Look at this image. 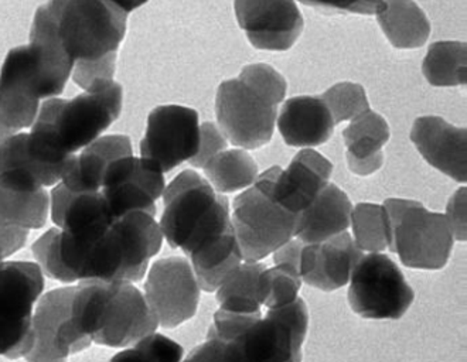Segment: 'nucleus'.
Returning a JSON list of instances; mask_svg holds the SVG:
<instances>
[{"label":"nucleus","instance_id":"f257e3e1","mask_svg":"<svg viewBox=\"0 0 467 362\" xmlns=\"http://www.w3.org/2000/svg\"><path fill=\"white\" fill-rule=\"evenodd\" d=\"M122 87L102 81L73 99L48 98L27 133V150L54 184L77 151L86 149L119 118Z\"/></svg>","mask_w":467,"mask_h":362},{"label":"nucleus","instance_id":"f03ea898","mask_svg":"<svg viewBox=\"0 0 467 362\" xmlns=\"http://www.w3.org/2000/svg\"><path fill=\"white\" fill-rule=\"evenodd\" d=\"M71 320L77 330L101 346H132L159 327L145 295L130 282L82 281L74 290Z\"/></svg>","mask_w":467,"mask_h":362},{"label":"nucleus","instance_id":"7ed1b4c3","mask_svg":"<svg viewBox=\"0 0 467 362\" xmlns=\"http://www.w3.org/2000/svg\"><path fill=\"white\" fill-rule=\"evenodd\" d=\"M164 212L161 227L163 240L189 255L197 245L230 228V202L215 191L209 180L197 171H182L164 187Z\"/></svg>","mask_w":467,"mask_h":362},{"label":"nucleus","instance_id":"20e7f679","mask_svg":"<svg viewBox=\"0 0 467 362\" xmlns=\"http://www.w3.org/2000/svg\"><path fill=\"white\" fill-rule=\"evenodd\" d=\"M161 243L163 233L153 215L142 212L123 215L92 246L78 282H140L150 259L161 251Z\"/></svg>","mask_w":467,"mask_h":362},{"label":"nucleus","instance_id":"39448f33","mask_svg":"<svg viewBox=\"0 0 467 362\" xmlns=\"http://www.w3.org/2000/svg\"><path fill=\"white\" fill-rule=\"evenodd\" d=\"M46 7L61 46L74 61L117 53L127 33V13L105 0H50Z\"/></svg>","mask_w":467,"mask_h":362},{"label":"nucleus","instance_id":"423d86ee","mask_svg":"<svg viewBox=\"0 0 467 362\" xmlns=\"http://www.w3.org/2000/svg\"><path fill=\"white\" fill-rule=\"evenodd\" d=\"M389 220V251L407 268L441 271L451 259L455 238L445 214L431 212L414 200L384 202Z\"/></svg>","mask_w":467,"mask_h":362},{"label":"nucleus","instance_id":"0eeeda50","mask_svg":"<svg viewBox=\"0 0 467 362\" xmlns=\"http://www.w3.org/2000/svg\"><path fill=\"white\" fill-rule=\"evenodd\" d=\"M231 222L244 261L259 262L294 238L297 215L275 202L263 173L234 200Z\"/></svg>","mask_w":467,"mask_h":362},{"label":"nucleus","instance_id":"6e6552de","mask_svg":"<svg viewBox=\"0 0 467 362\" xmlns=\"http://www.w3.org/2000/svg\"><path fill=\"white\" fill-rule=\"evenodd\" d=\"M309 328L304 299L269 309L237 338L227 343V362H302V346Z\"/></svg>","mask_w":467,"mask_h":362},{"label":"nucleus","instance_id":"1a4fd4ad","mask_svg":"<svg viewBox=\"0 0 467 362\" xmlns=\"http://www.w3.org/2000/svg\"><path fill=\"white\" fill-rule=\"evenodd\" d=\"M45 290L36 262H0V356L16 359L29 353L33 307Z\"/></svg>","mask_w":467,"mask_h":362},{"label":"nucleus","instance_id":"9d476101","mask_svg":"<svg viewBox=\"0 0 467 362\" xmlns=\"http://www.w3.org/2000/svg\"><path fill=\"white\" fill-rule=\"evenodd\" d=\"M348 282L350 307L367 320H400L414 303V289L397 264L381 253H363Z\"/></svg>","mask_w":467,"mask_h":362},{"label":"nucleus","instance_id":"9b49d317","mask_svg":"<svg viewBox=\"0 0 467 362\" xmlns=\"http://www.w3.org/2000/svg\"><path fill=\"white\" fill-rule=\"evenodd\" d=\"M215 115L228 142L255 150L271 142L278 105L263 98L240 78L227 79L218 87Z\"/></svg>","mask_w":467,"mask_h":362},{"label":"nucleus","instance_id":"f8f14e48","mask_svg":"<svg viewBox=\"0 0 467 362\" xmlns=\"http://www.w3.org/2000/svg\"><path fill=\"white\" fill-rule=\"evenodd\" d=\"M76 286L54 289L41 297L33 313L32 348L27 362H67L71 354L91 346L71 320V303Z\"/></svg>","mask_w":467,"mask_h":362},{"label":"nucleus","instance_id":"ddd939ff","mask_svg":"<svg viewBox=\"0 0 467 362\" xmlns=\"http://www.w3.org/2000/svg\"><path fill=\"white\" fill-rule=\"evenodd\" d=\"M200 146L197 110L182 105H161L149 114L140 158L152 161L163 173L196 156Z\"/></svg>","mask_w":467,"mask_h":362},{"label":"nucleus","instance_id":"4468645a","mask_svg":"<svg viewBox=\"0 0 467 362\" xmlns=\"http://www.w3.org/2000/svg\"><path fill=\"white\" fill-rule=\"evenodd\" d=\"M164 187V173L156 164L128 155L108 164L99 191L108 212L118 220L135 212L155 217L156 202L163 194Z\"/></svg>","mask_w":467,"mask_h":362},{"label":"nucleus","instance_id":"2eb2a0df","mask_svg":"<svg viewBox=\"0 0 467 362\" xmlns=\"http://www.w3.org/2000/svg\"><path fill=\"white\" fill-rule=\"evenodd\" d=\"M200 289L192 264L183 256L156 261L145 282V297L159 326L176 328L196 315Z\"/></svg>","mask_w":467,"mask_h":362},{"label":"nucleus","instance_id":"dca6fc26","mask_svg":"<svg viewBox=\"0 0 467 362\" xmlns=\"http://www.w3.org/2000/svg\"><path fill=\"white\" fill-rule=\"evenodd\" d=\"M234 9L246 38L258 50H289L304 32V16L295 0H235Z\"/></svg>","mask_w":467,"mask_h":362},{"label":"nucleus","instance_id":"f3484780","mask_svg":"<svg viewBox=\"0 0 467 362\" xmlns=\"http://www.w3.org/2000/svg\"><path fill=\"white\" fill-rule=\"evenodd\" d=\"M40 99L29 46L13 48L0 69V127L13 133L32 127Z\"/></svg>","mask_w":467,"mask_h":362},{"label":"nucleus","instance_id":"a211bd4d","mask_svg":"<svg viewBox=\"0 0 467 362\" xmlns=\"http://www.w3.org/2000/svg\"><path fill=\"white\" fill-rule=\"evenodd\" d=\"M275 202L292 214L299 215L327 186L333 164L312 148L300 150L287 169L271 167L264 171Z\"/></svg>","mask_w":467,"mask_h":362},{"label":"nucleus","instance_id":"6ab92c4d","mask_svg":"<svg viewBox=\"0 0 467 362\" xmlns=\"http://www.w3.org/2000/svg\"><path fill=\"white\" fill-rule=\"evenodd\" d=\"M50 196L40 180L23 169L0 171V224L40 230L47 222Z\"/></svg>","mask_w":467,"mask_h":362},{"label":"nucleus","instance_id":"aec40b11","mask_svg":"<svg viewBox=\"0 0 467 362\" xmlns=\"http://www.w3.org/2000/svg\"><path fill=\"white\" fill-rule=\"evenodd\" d=\"M410 140L431 166L458 183L467 180V133L441 117H420L410 130Z\"/></svg>","mask_w":467,"mask_h":362},{"label":"nucleus","instance_id":"412c9836","mask_svg":"<svg viewBox=\"0 0 467 362\" xmlns=\"http://www.w3.org/2000/svg\"><path fill=\"white\" fill-rule=\"evenodd\" d=\"M363 253L346 231L323 243H309L302 253L300 277L316 289L335 292L348 284L354 264Z\"/></svg>","mask_w":467,"mask_h":362},{"label":"nucleus","instance_id":"4be33fe9","mask_svg":"<svg viewBox=\"0 0 467 362\" xmlns=\"http://www.w3.org/2000/svg\"><path fill=\"white\" fill-rule=\"evenodd\" d=\"M29 48L40 98H56L66 88L76 61L61 46L46 5L36 12Z\"/></svg>","mask_w":467,"mask_h":362},{"label":"nucleus","instance_id":"5701e85b","mask_svg":"<svg viewBox=\"0 0 467 362\" xmlns=\"http://www.w3.org/2000/svg\"><path fill=\"white\" fill-rule=\"evenodd\" d=\"M276 119L285 143L292 148L323 145L335 133V120L322 97L302 95L287 99Z\"/></svg>","mask_w":467,"mask_h":362},{"label":"nucleus","instance_id":"b1692460","mask_svg":"<svg viewBox=\"0 0 467 362\" xmlns=\"http://www.w3.org/2000/svg\"><path fill=\"white\" fill-rule=\"evenodd\" d=\"M350 199L340 187L328 183L315 200L297 215L295 238L305 245L323 243L350 227Z\"/></svg>","mask_w":467,"mask_h":362},{"label":"nucleus","instance_id":"393cba45","mask_svg":"<svg viewBox=\"0 0 467 362\" xmlns=\"http://www.w3.org/2000/svg\"><path fill=\"white\" fill-rule=\"evenodd\" d=\"M133 155L130 139L125 135L99 138L74 156L60 183L71 192H97L101 190L108 164L122 156Z\"/></svg>","mask_w":467,"mask_h":362},{"label":"nucleus","instance_id":"a878e982","mask_svg":"<svg viewBox=\"0 0 467 362\" xmlns=\"http://www.w3.org/2000/svg\"><path fill=\"white\" fill-rule=\"evenodd\" d=\"M187 256L200 289L207 294H214L225 277L244 262L233 225L217 235L210 236Z\"/></svg>","mask_w":467,"mask_h":362},{"label":"nucleus","instance_id":"bb28decb","mask_svg":"<svg viewBox=\"0 0 467 362\" xmlns=\"http://www.w3.org/2000/svg\"><path fill=\"white\" fill-rule=\"evenodd\" d=\"M377 20L395 48H420L430 38V19L414 0H386V6L377 13Z\"/></svg>","mask_w":467,"mask_h":362},{"label":"nucleus","instance_id":"cd10ccee","mask_svg":"<svg viewBox=\"0 0 467 362\" xmlns=\"http://www.w3.org/2000/svg\"><path fill=\"white\" fill-rule=\"evenodd\" d=\"M205 179L220 194L240 191L255 183L258 164L245 149H225L202 167Z\"/></svg>","mask_w":467,"mask_h":362},{"label":"nucleus","instance_id":"c85d7f7f","mask_svg":"<svg viewBox=\"0 0 467 362\" xmlns=\"http://www.w3.org/2000/svg\"><path fill=\"white\" fill-rule=\"evenodd\" d=\"M265 271L261 262L244 261L234 269L215 290V299L220 307L235 312L259 313V276Z\"/></svg>","mask_w":467,"mask_h":362},{"label":"nucleus","instance_id":"c756f323","mask_svg":"<svg viewBox=\"0 0 467 362\" xmlns=\"http://www.w3.org/2000/svg\"><path fill=\"white\" fill-rule=\"evenodd\" d=\"M466 45L462 41H436L423 60L422 73L433 87L466 84Z\"/></svg>","mask_w":467,"mask_h":362},{"label":"nucleus","instance_id":"7c9ffc66","mask_svg":"<svg viewBox=\"0 0 467 362\" xmlns=\"http://www.w3.org/2000/svg\"><path fill=\"white\" fill-rule=\"evenodd\" d=\"M391 138L389 123L374 110H364L363 114L351 119L343 130V139L348 148L346 156L354 159H371L382 153V148Z\"/></svg>","mask_w":467,"mask_h":362},{"label":"nucleus","instance_id":"2f4dec72","mask_svg":"<svg viewBox=\"0 0 467 362\" xmlns=\"http://www.w3.org/2000/svg\"><path fill=\"white\" fill-rule=\"evenodd\" d=\"M354 243L361 251L382 253L389 245V220L384 205L360 202L351 210Z\"/></svg>","mask_w":467,"mask_h":362},{"label":"nucleus","instance_id":"473e14b6","mask_svg":"<svg viewBox=\"0 0 467 362\" xmlns=\"http://www.w3.org/2000/svg\"><path fill=\"white\" fill-rule=\"evenodd\" d=\"M300 287L302 277L297 272L275 264L274 268H265L259 276V303L266 305L268 309L281 307L296 299Z\"/></svg>","mask_w":467,"mask_h":362},{"label":"nucleus","instance_id":"72a5a7b5","mask_svg":"<svg viewBox=\"0 0 467 362\" xmlns=\"http://www.w3.org/2000/svg\"><path fill=\"white\" fill-rule=\"evenodd\" d=\"M183 346L163 334L150 333L109 362H182Z\"/></svg>","mask_w":467,"mask_h":362},{"label":"nucleus","instance_id":"f704fd0d","mask_svg":"<svg viewBox=\"0 0 467 362\" xmlns=\"http://www.w3.org/2000/svg\"><path fill=\"white\" fill-rule=\"evenodd\" d=\"M336 125L351 120L369 109L366 89L356 82H338L322 95Z\"/></svg>","mask_w":467,"mask_h":362},{"label":"nucleus","instance_id":"c9c22d12","mask_svg":"<svg viewBox=\"0 0 467 362\" xmlns=\"http://www.w3.org/2000/svg\"><path fill=\"white\" fill-rule=\"evenodd\" d=\"M238 78L272 104L279 105L286 97V79L269 64L258 63L244 67Z\"/></svg>","mask_w":467,"mask_h":362},{"label":"nucleus","instance_id":"e433bc0d","mask_svg":"<svg viewBox=\"0 0 467 362\" xmlns=\"http://www.w3.org/2000/svg\"><path fill=\"white\" fill-rule=\"evenodd\" d=\"M263 317L259 313L235 312V310L220 309L215 312L214 323L210 327L207 338H215V340L230 343L234 338H237L246 328L253 326L256 320Z\"/></svg>","mask_w":467,"mask_h":362},{"label":"nucleus","instance_id":"4c0bfd02","mask_svg":"<svg viewBox=\"0 0 467 362\" xmlns=\"http://www.w3.org/2000/svg\"><path fill=\"white\" fill-rule=\"evenodd\" d=\"M117 53L107 54L99 60H78L74 64L73 79L82 89H88L94 84L112 81L115 76Z\"/></svg>","mask_w":467,"mask_h":362},{"label":"nucleus","instance_id":"58836bf2","mask_svg":"<svg viewBox=\"0 0 467 362\" xmlns=\"http://www.w3.org/2000/svg\"><path fill=\"white\" fill-rule=\"evenodd\" d=\"M228 148V140L222 129L213 122L200 125V146L196 156L189 163L197 169H202L215 155Z\"/></svg>","mask_w":467,"mask_h":362},{"label":"nucleus","instance_id":"ea45409f","mask_svg":"<svg viewBox=\"0 0 467 362\" xmlns=\"http://www.w3.org/2000/svg\"><path fill=\"white\" fill-rule=\"evenodd\" d=\"M309 6L319 7L326 12L377 15L386 6V0H299Z\"/></svg>","mask_w":467,"mask_h":362},{"label":"nucleus","instance_id":"a19ab883","mask_svg":"<svg viewBox=\"0 0 467 362\" xmlns=\"http://www.w3.org/2000/svg\"><path fill=\"white\" fill-rule=\"evenodd\" d=\"M467 196L466 187H462L449 200L446 207V220L455 241L464 243L467 236Z\"/></svg>","mask_w":467,"mask_h":362},{"label":"nucleus","instance_id":"79ce46f5","mask_svg":"<svg viewBox=\"0 0 467 362\" xmlns=\"http://www.w3.org/2000/svg\"><path fill=\"white\" fill-rule=\"evenodd\" d=\"M304 248L305 243L294 236L272 253L274 264H279V266H286V268L292 269V271L300 274V261H302Z\"/></svg>","mask_w":467,"mask_h":362},{"label":"nucleus","instance_id":"37998d69","mask_svg":"<svg viewBox=\"0 0 467 362\" xmlns=\"http://www.w3.org/2000/svg\"><path fill=\"white\" fill-rule=\"evenodd\" d=\"M225 351H227V343L215 338H207V341L196 346L183 362H227Z\"/></svg>","mask_w":467,"mask_h":362},{"label":"nucleus","instance_id":"c03bdc74","mask_svg":"<svg viewBox=\"0 0 467 362\" xmlns=\"http://www.w3.org/2000/svg\"><path fill=\"white\" fill-rule=\"evenodd\" d=\"M346 159H348V166L351 173L360 177L371 176V174L379 171L384 164V155L382 153L371 159H354L350 156H346Z\"/></svg>","mask_w":467,"mask_h":362},{"label":"nucleus","instance_id":"a18cd8bd","mask_svg":"<svg viewBox=\"0 0 467 362\" xmlns=\"http://www.w3.org/2000/svg\"><path fill=\"white\" fill-rule=\"evenodd\" d=\"M105 2L117 7L120 12L130 15L133 10L140 9V6L148 4L149 0H105Z\"/></svg>","mask_w":467,"mask_h":362},{"label":"nucleus","instance_id":"49530a36","mask_svg":"<svg viewBox=\"0 0 467 362\" xmlns=\"http://www.w3.org/2000/svg\"><path fill=\"white\" fill-rule=\"evenodd\" d=\"M12 135H15L12 130H7L5 129L4 127H0V143L4 142V140H6V139Z\"/></svg>","mask_w":467,"mask_h":362}]
</instances>
